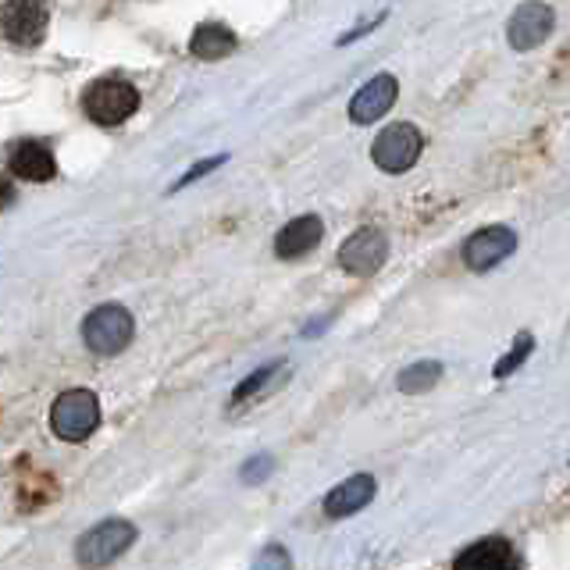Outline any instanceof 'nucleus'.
Here are the masks:
<instances>
[{
  "instance_id": "obj_1",
  "label": "nucleus",
  "mask_w": 570,
  "mask_h": 570,
  "mask_svg": "<svg viewBox=\"0 0 570 570\" xmlns=\"http://www.w3.org/2000/svg\"><path fill=\"white\" fill-rule=\"evenodd\" d=\"M100 425V404L90 389H69L58 396L54 410H50V428L58 431L64 442H82L90 439Z\"/></svg>"
},
{
  "instance_id": "obj_2",
  "label": "nucleus",
  "mask_w": 570,
  "mask_h": 570,
  "mask_svg": "<svg viewBox=\"0 0 570 570\" xmlns=\"http://www.w3.org/2000/svg\"><path fill=\"white\" fill-rule=\"evenodd\" d=\"M132 335H136V322H132V314L119 304L96 307L86 317V325H82V339H86V346L93 354H104V357L122 354V349L132 343Z\"/></svg>"
},
{
  "instance_id": "obj_3",
  "label": "nucleus",
  "mask_w": 570,
  "mask_h": 570,
  "mask_svg": "<svg viewBox=\"0 0 570 570\" xmlns=\"http://www.w3.org/2000/svg\"><path fill=\"white\" fill-rule=\"evenodd\" d=\"M82 108L96 122V125H122L125 119H132L140 108V93L136 86H129L122 79H100L82 96Z\"/></svg>"
},
{
  "instance_id": "obj_4",
  "label": "nucleus",
  "mask_w": 570,
  "mask_h": 570,
  "mask_svg": "<svg viewBox=\"0 0 570 570\" xmlns=\"http://www.w3.org/2000/svg\"><path fill=\"white\" fill-rule=\"evenodd\" d=\"M421 146H425L421 132H417L410 122H396L375 140L371 157H375V164L381 167V172L399 175V172H407V167L417 164V157H421Z\"/></svg>"
},
{
  "instance_id": "obj_5",
  "label": "nucleus",
  "mask_w": 570,
  "mask_h": 570,
  "mask_svg": "<svg viewBox=\"0 0 570 570\" xmlns=\"http://www.w3.org/2000/svg\"><path fill=\"white\" fill-rule=\"evenodd\" d=\"M132 542H136V525L104 521V525H96L93 531L82 535L79 546H75V557L86 567H104L111 560H119Z\"/></svg>"
},
{
  "instance_id": "obj_6",
  "label": "nucleus",
  "mask_w": 570,
  "mask_h": 570,
  "mask_svg": "<svg viewBox=\"0 0 570 570\" xmlns=\"http://www.w3.org/2000/svg\"><path fill=\"white\" fill-rule=\"evenodd\" d=\"M47 22H50L47 0H8L4 11H0V29L19 47H37L47 32Z\"/></svg>"
},
{
  "instance_id": "obj_7",
  "label": "nucleus",
  "mask_w": 570,
  "mask_h": 570,
  "mask_svg": "<svg viewBox=\"0 0 570 570\" xmlns=\"http://www.w3.org/2000/svg\"><path fill=\"white\" fill-rule=\"evenodd\" d=\"M385 257H389V240H385V232H378V228L354 232V236H349L339 250V264L357 278L375 275L385 264Z\"/></svg>"
},
{
  "instance_id": "obj_8",
  "label": "nucleus",
  "mask_w": 570,
  "mask_h": 570,
  "mask_svg": "<svg viewBox=\"0 0 570 570\" xmlns=\"http://www.w3.org/2000/svg\"><path fill=\"white\" fill-rule=\"evenodd\" d=\"M552 26H557V14H552L549 4L542 0H528L513 14H510V26H507V40L513 50H535L549 40Z\"/></svg>"
},
{
  "instance_id": "obj_9",
  "label": "nucleus",
  "mask_w": 570,
  "mask_h": 570,
  "mask_svg": "<svg viewBox=\"0 0 570 570\" xmlns=\"http://www.w3.org/2000/svg\"><path fill=\"white\" fill-rule=\"evenodd\" d=\"M517 250V232L507 225H492V228H481L475 232L471 240L464 246V261L471 272H489L499 261H507Z\"/></svg>"
},
{
  "instance_id": "obj_10",
  "label": "nucleus",
  "mask_w": 570,
  "mask_h": 570,
  "mask_svg": "<svg viewBox=\"0 0 570 570\" xmlns=\"http://www.w3.org/2000/svg\"><path fill=\"white\" fill-rule=\"evenodd\" d=\"M396 96H399V82L393 75H375L371 82H364L354 100H349V119L357 125H371L381 114H389Z\"/></svg>"
},
{
  "instance_id": "obj_11",
  "label": "nucleus",
  "mask_w": 570,
  "mask_h": 570,
  "mask_svg": "<svg viewBox=\"0 0 570 570\" xmlns=\"http://www.w3.org/2000/svg\"><path fill=\"white\" fill-rule=\"evenodd\" d=\"M325 236V225H322V217H314V214H304V217H296V222H289L282 232H278V240H275V254L282 261H293V257H304L311 254V250L322 243Z\"/></svg>"
},
{
  "instance_id": "obj_12",
  "label": "nucleus",
  "mask_w": 570,
  "mask_h": 570,
  "mask_svg": "<svg viewBox=\"0 0 570 570\" xmlns=\"http://www.w3.org/2000/svg\"><path fill=\"white\" fill-rule=\"evenodd\" d=\"M375 478L371 475H354V478H346L343 485H335V489L328 492V499H325V513L328 517H335V521H339V517H349V513H357V510H364L367 502L375 499Z\"/></svg>"
},
{
  "instance_id": "obj_13",
  "label": "nucleus",
  "mask_w": 570,
  "mask_h": 570,
  "mask_svg": "<svg viewBox=\"0 0 570 570\" xmlns=\"http://www.w3.org/2000/svg\"><path fill=\"white\" fill-rule=\"evenodd\" d=\"M11 175H19L26 182H50L58 175V164L54 154H50L47 143L37 140H26L11 150Z\"/></svg>"
},
{
  "instance_id": "obj_14",
  "label": "nucleus",
  "mask_w": 570,
  "mask_h": 570,
  "mask_svg": "<svg viewBox=\"0 0 570 570\" xmlns=\"http://www.w3.org/2000/svg\"><path fill=\"white\" fill-rule=\"evenodd\" d=\"M457 567H499V570H513V567H521V557H517L513 546L507 539H481L471 549L460 552Z\"/></svg>"
},
{
  "instance_id": "obj_15",
  "label": "nucleus",
  "mask_w": 570,
  "mask_h": 570,
  "mask_svg": "<svg viewBox=\"0 0 570 570\" xmlns=\"http://www.w3.org/2000/svg\"><path fill=\"white\" fill-rule=\"evenodd\" d=\"M190 50H193V58H200V61H222V58L232 54V50H236V37H232L225 26L207 22V26H200L193 32Z\"/></svg>"
},
{
  "instance_id": "obj_16",
  "label": "nucleus",
  "mask_w": 570,
  "mask_h": 570,
  "mask_svg": "<svg viewBox=\"0 0 570 570\" xmlns=\"http://www.w3.org/2000/svg\"><path fill=\"white\" fill-rule=\"evenodd\" d=\"M439 375H442V364H435V360L414 364L399 375V393H428L431 385L439 381Z\"/></svg>"
},
{
  "instance_id": "obj_17",
  "label": "nucleus",
  "mask_w": 570,
  "mask_h": 570,
  "mask_svg": "<svg viewBox=\"0 0 570 570\" xmlns=\"http://www.w3.org/2000/svg\"><path fill=\"white\" fill-rule=\"evenodd\" d=\"M282 371V367L278 364H272V367H261V371L257 375H250L243 385H240V389H236V396H232V404H246V399H250V404H254V399L267 389V385H272V378Z\"/></svg>"
},
{
  "instance_id": "obj_18",
  "label": "nucleus",
  "mask_w": 570,
  "mask_h": 570,
  "mask_svg": "<svg viewBox=\"0 0 570 570\" xmlns=\"http://www.w3.org/2000/svg\"><path fill=\"white\" fill-rule=\"evenodd\" d=\"M528 354H531V335H521V339L513 343L510 354L496 364V378H507V375H513V367H521V364L528 360Z\"/></svg>"
},
{
  "instance_id": "obj_19",
  "label": "nucleus",
  "mask_w": 570,
  "mask_h": 570,
  "mask_svg": "<svg viewBox=\"0 0 570 570\" xmlns=\"http://www.w3.org/2000/svg\"><path fill=\"white\" fill-rule=\"evenodd\" d=\"M225 157H211V161H204V164H196V167H190V172H186V179H182L179 182V186L175 190H182V186H190V182H196V179H204L207 172H211V167H217V164H222Z\"/></svg>"
},
{
  "instance_id": "obj_20",
  "label": "nucleus",
  "mask_w": 570,
  "mask_h": 570,
  "mask_svg": "<svg viewBox=\"0 0 570 570\" xmlns=\"http://www.w3.org/2000/svg\"><path fill=\"white\" fill-rule=\"evenodd\" d=\"M267 471H272V457H257V464H254V467H246L243 478H246V481H261Z\"/></svg>"
}]
</instances>
